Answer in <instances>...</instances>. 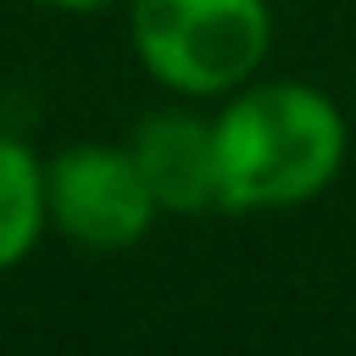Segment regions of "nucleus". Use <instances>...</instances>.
I'll return each mask as SVG.
<instances>
[{
  "label": "nucleus",
  "instance_id": "2",
  "mask_svg": "<svg viewBox=\"0 0 356 356\" xmlns=\"http://www.w3.org/2000/svg\"><path fill=\"white\" fill-rule=\"evenodd\" d=\"M128 39L156 83L211 100L250 83L273 44V11L267 0H134Z\"/></svg>",
  "mask_w": 356,
  "mask_h": 356
},
{
  "label": "nucleus",
  "instance_id": "1",
  "mask_svg": "<svg viewBox=\"0 0 356 356\" xmlns=\"http://www.w3.org/2000/svg\"><path fill=\"white\" fill-rule=\"evenodd\" d=\"M217 128V178H222V211H278L317 200L350 150L345 111L300 83H239V95L211 117Z\"/></svg>",
  "mask_w": 356,
  "mask_h": 356
},
{
  "label": "nucleus",
  "instance_id": "3",
  "mask_svg": "<svg viewBox=\"0 0 356 356\" xmlns=\"http://www.w3.org/2000/svg\"><path fill=\"white\" fill-rule=\"evenodd\" d=\"M156 195L128 145H67L44 161V217L83 250H128L156 222Z\"/></svg>",
  "mask_w": 356,
  "mask_h": 356
},
{
  "label": "nucleus",
  "instance_id": "6",
  "mask_svg": "<svg viewBox=\"0 0 356 356\" xmlns=\"http://www.w3.org/2000/svg\"><path fill=\"white\" fill-rule=\"evenodd\" d=\"M39 6H56V11H106L111 0H39Z\"/></svg>",
  "mask_w": 356,
  "mask_h": 356
},
{
  "label": "nucleus",
  "instance_id": "4",
  "mask_svg": "<svg viewBox=\"0 0 356 356\" xmlns=\"http://www.w3.org/2000/svg\"><path fill=\"white\" fill-rule=\"evenodd\" d=\"M150 195L161 211L200 217L222 211V178H217V128L195 111H150L139 117L128 139Z\"/></svg>",
  "mask_w": 356,
  "mask_h": 356
},
{
  "label": "nucleus",
  "instance_id": "5",
  "mask_svg": "<svg viewBox=\"0 0 356 356\" xmlns=\"http://www.w3.org/2000/svg\"><path fill=\"white\" fill-rule=\"evenodd\" d=\"M44 228V161L22 139L0 134V273H11Z\"/></svg>",
  "mask_w": 356,
  "mask_h": 356
}]
</instances>
